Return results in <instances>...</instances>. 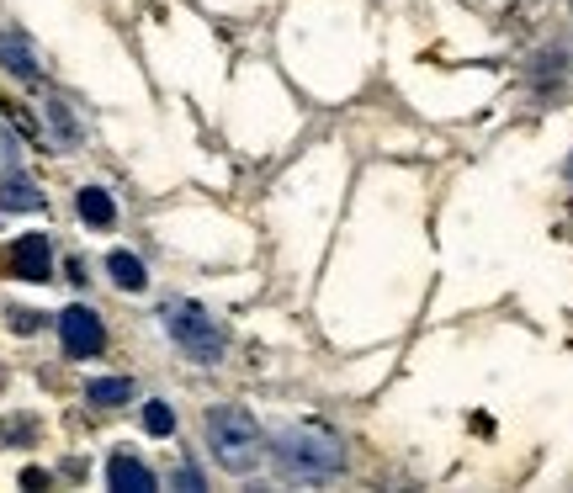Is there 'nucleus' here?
<instances>
[{"label":"nucleus","instance_id":"obj_1","mask_svg":"<svg viewBox=\"0 0 573 493\" xmlns=\"http://www.w3.org/2000/svg\"><path fill=\"white\" fill-rule=\"evenodd\" d=\"M271 457L287 478L298 483H324V478H340L345 472V446L340 435L324 430V425H287V430L271 435Z\"/></svg>","mask_w":573,"mask_h":493},{"label":"nucleus","instance_id":"obj_2","mask_svg":"<svg viewBox=\"0 0 573 493\" xmlns=\"http://www.w3.org/2000/svg\"><path fill=\"white\" fill-rule=\"evenodd\" d=\"M208 446L218 457V467H229V472H250L266 457V435L255 425V414H244L240 403L208 408Z\"/></svg>","mask_w":573,"mask_h":493},{"label":"nucleus","instance_id":"obj_3","mask_svg":"<svg viewBox=\"0 0 573 493\" xmlns=\"http://www.w3.org/2000/svg\"><path fill=\"white\" fill-rule=\"evenodd\" d=\"M159 318H165V335L176 339L197 367H218L229 356V335H223V324L208 308H197V303H165Z\"/></svg>","mask_w":573,"mask_h":493},{"label":"nucleus","instance_id":"obj_4","mask_svg":"<svg viewBox=\"0 0 573 493\" xmlns=\"http://www.w3.org/2000/svg\"><path fill=\"white\" fill-rule=\"evenodd\" d=\"M59 339H64V356L69 361H91L107 350V329L91 308H64L59 313Z\"/></svg>","mask_w":573,"mask_h":493},{"label":"nucleus","instance_id":"obj_5","mask_svg":"<svg viewBox=\"0 0 573 493\" xmlns=\"http://www.w3.org/2000/svg\"><path fill=\"white\" fill-rule=\"evenodd\" d=\"M5 271L16 281H54V245H48V234H22V239H11Z\"/></svg>","mask_w":573,"mask_h":493},{"label":"nucleus","instance_id":"obj_6","mask_svg":"<svg viewBox=\"0 0 573 493\" xmlns=\"http://www.w3.org/2000/svg\"><path fill=\"white\" fill-rule=\"evenodd\" d=\"M107 488H118V493H149L154 488V472L133 451H118L112 462H107Z\"/></svg>","mask_w":573,"mask_h":493},{"label":"nucleus","instance_id":"obj_7","mask_svg":"<svg viewBox=\"0 0 573 493\" xmlns=\"http://www.w3.org/2000/svg\"><path fill=\"white\" fill-rule=\"evenodd\" d=\"M43 207V191L32 176L22 170H5V181H0V213H37Z\"/></svg>","mask_w":573,"mask_h":493},{"label":"nucleus","instance_id":"obj_8","mask_svg":"<svg viewBox=\"0 0 573 493\" xmlns=\"http://www.w3.org/2000/svg\"><path fill=\"white\" fill-rule=\"evenodd\" d=\"M75 213H80V223H91V228H112V223H118V202H112L107 186H80Z\"/></svg>","mask_w":573,"mask_h":493},{"label":"nucleus","instance_id":"obj_9","mask_svg":"<svg viewBox=\"0 0 573 493\" xmlns=\"http://www.w3.org/2000/svg\"><path fill=\"white\" fill-rule=\"evenodd\" d=\"M107 277L118 281L122 292H144V287H149L144 260H138V255H128V249H112V255H107Z\"/></svg>","mask_w":573,"mask_h":493},{"label":"nucleus","instance_id":"obj_10","mask_svg":"<svg viewBox=\"0 0 573 493\" xmlns=\"http://www.w3.org/2000/svg\"><path fill=\"white\" fill-rule=\"evenodd\" d=\"M0 64H5L16 80H37V54H32L16 32H0Z\"/></svg>","mask_w":573,"mask_h":493},{"label":"nucleus","instance_id":"obj_11","mask_svg":"<svg viewBox=\"0 0 573 493\" xmlns=\"http://www.w3.org/2000/svg\"><path fill=\"white\" fill-rule=\"evenodd\" d=\"M86 398H91L96 408H118V403L133 398V382H128V377H96L91 387H86Z\"/></svg>","mask_w":573,"mask_h":493},{"label":"nucleus","instance_id":"obj_12","mask_svg":"<svg viewBox=\"0 0 573 493\" xmlns=\"http://www.w3.org/2000/svg\"><path fill=\"white\" fill-rule=\"evenodd\" d=\"M144 430H149V435H170V430H176V408L159 403V398L144 403Z\"/></svg>","mask_w":573,"mask_h":493},{"label":"nucleus","instance_id":"obj_13","mask_svg":"<svg viewBox=\"0 0 573 493\" xmlns=\"http://www.w3.org/2000/svg\"><path fill=\"white\" fill-rule=\"evenodd\" d=\"M48 117H54V127H59V138H64V144H75V138H80V127L69 123V112H64L59 101H54V106H48Z\"/></svg>","mask_w":573,"mask_h":493},{"label":"nucleus","instance_id":"obj_14","mask_svg":"<svg viewBox=\"0 0 573 493\" xmlns=\"http://www.w3.org/2000/svg\"><path fill=\"white\" fill-rule=\"evenodd\" d=\"M176 488H202V472L197 467H176Z\"/></svg>","mask_w":573,"mask_h":493},{"label":"nucleus","instance_id":"obj_15","mask_svg":"<svg viewBox=\"0 0 573 493\" xmlns=\"http://www.w3.org/2000/svg\"><path fill=\"white\" fill-rule=\"evenodd\" d=\"M37 318H43V313H22V308L11 313V324H16V329H27V335L37 329Z\"/></svg>","mask_w":573,"mask_h":493},{"label":"nucleus","instance_id":"obj_16","mask_svg":"<svg viewBox=\"0 0 573 493\" xmlns=\"http://www.w3.org/2000/svg\"><path fill=\"white\" fill-rule=\"evenodd\" d=\"M568 176H573V159H568Z\"/></svg>","mask_w":573,"mask_h":493}]
</instances>
